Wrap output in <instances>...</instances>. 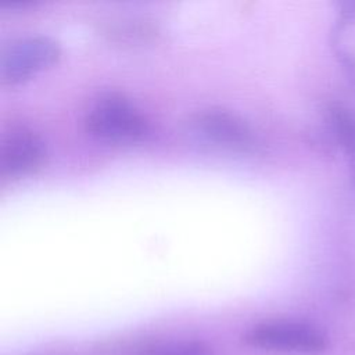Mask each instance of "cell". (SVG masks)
I'll return each mask as SVG.
<instances>
[{
    "instance_id": "cell-1",
    "label": "cell",
    "mask_w": 355,
    "mask_h": 355,
    "mask_svg": "<svg viewBox=\"0 0 355 355\" xmlns=\"http://www.w3.org/2000/svg\"><path fill=\"white\" fill-rule=\"evenodd\" d=\"M86 129L96 137L111 143H133L148 132L141 111L121 93H104L86 114Z\"/></svg>"
},
{
    "instance_id": "cell-2",
    "label": "cell",
    "mask_w": 355,
    "mask_h": 355,
    "mask_svg": "<svg viewBox=\"0 0 355 355\" xmlns=\"http://www.w3.org/2000/svg\"><path fill=\"white\" fill-rule=\"evenodd\" d=\"M58 43L44 35H28L8 43L0 58L1 85H17L53 65L60 57Z\"/></svg>"
},
{
    "instance_id": "cell-3",
    "label": "cell",
    "mask_w": 355,
    "mask_h": 355,
    "mask_svg": "<svg viewBox=\"0 0 355 355\" xmlns=\"http://www.w3.org/2000/svg\"><path fill=\"white\" fill-rule=\"evenodd\" d=\"M244 341L254 348L300 354H318L327 347V338L320 330L308 323L288 320L259 323L245 333Z\"/></svg>"
},
{
    "instance_id": "cell-4",
    "label": "cell",
    "mask_w": 355,
    "mask_h": 355,
    "mask_svg": "<svg viewBox=\"0 0 355 355\" xmlns=\"http://www.w3.org/2000/svg\"><path fill=\"white\" fill-rule=\"evenodd\" d=\"M46 158L42 137L25 126H11L0 139V175L22 176L39 169Z\"/></svg>"
},
{
    "instance_id": "cell-5",
    "label": "cell",
    "mask_w": 355,
    "mask_h": 355,
    "mask_svg": "<svg viewBox=\"0 0 355 355\" xmlns=\"http://www.w3.org/2000/svg\"><path fill=\"white\" fill-rule=\"evenodd\" d=\"M197 128L211 140L237 150L254 146V132L237 114L223 108H208L197 114Z\"/></svg>"
},
{
    "instance_id": "cell-6",
    "label": "cell",
    "mask_w": 355,
    "mask_h": 355,
    "mask_svg": "<svg viewBox=\"0 0 355 355\" xmlns=\"http://www.w3.org/2000/svg\"><path fill=\"white\" fill-rule=\"evenodd\" d=\"M330 132L345 153L355 155V112L341 104H331L326 112Z\"/></svg>"
},
{
    "instance_id": "cell-7",
    "label": "cell",
    "mask_w": 355,
    "mask_h": 355,
    "mask_svg": "<svg viewBox=\"0 0 355 355\" xmlns=\"http://www.w3.org/2000/svg\"><path fill=\"white\" fill-rule=\"evenodd\" d=\"M141 355H215L202 341L153 344L141 349Z\"/></svg>"
},
{
    "instance_id": "cell-8",
    "label": "cell",
    "mask_w": 355,
    "mask_h": 355,
    "mask_svg": "<svg viewBox=\"0 0 355 355\" xmlns=\"http://www.w3.org/2000/svg\"><path fill=\"white\" fill-rule=\"evenodd\" d=\"M338 55H340V60H341V64H343L347 78L351 80V83L355 87V58L351 57L345 51H338Z\"/></svg>"
},
{
    "instance_id": "cell-9",
    "label": "cell",
    "mask_w": 355,
    "mask_h": 355,
    "mask_svg": "<svg viewBox=\"0 0 355 355\" xmlns=\"http://www.w3.org/2000/svg\"><path fill=\"white\" fill-rule=\"evenodd\" d=\"M355 18V1H345L340 10L338 28L347 25L349 21Z\"/></svg>"
}]
</instances>
